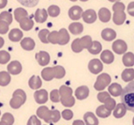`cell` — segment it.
<instances>
[{
    "label": "cell",
    "mask_w": 134,
    "mask_h": 125,
    "mask_svg": "<svg viewBox=\"0 0 134 125\" xmlns=\"http://www.w3.org/2000/svg\"><path fill=\"white\" fill-rule=\"evenodd\" d=\"M120 99L122 104L126 107L128 110L134 112V81H130L120 94Z\"/></svg>",
    "instance_id": "1"
},
{
    "label": "cell",
    "mask_w": 134,
    "mask_h": 125,
    "mask_svg": "<svg viewBox=\"0 0 134 125\" xmlns=\"http://www.w3.org/2000/svg\"><path fill=\"white\" fill-rule=\"evenodd\" d=\"M26 99H27L26 93H25L22 89H17L13 93V97H12L11 100H10V102H9L10 107H11L12 108L17 110V108H20V107L24 104Z\"/></svg>",
    "instance_id": "2"
},
{
    "label": "cell",
    "mask_w": 134,
    "mask_h": 125,
    "mask_svg": "<svg viewBox=\"0 0 134 125\" xmlns=\"http://www.w3.org/2000/svg\"><path fill=\"white\" fill-rule=\"evenodd\" d=\"M111 82V77L108 74H101L97 77V81L95 83V89L101 91V90L105 89L106 86H108Z\"/></svg>",
    "instance_id": "3"
},
{
    "label": "cell",
    "mask_w": 134,
    "mask_h": 125,
    "mask_svg": "<svg viewBox=\"0 0 134 125\" xmlns=\"http://www.w3.org/2000/svg\"><path fill=\"white\" fill-rule=\"evenodd\" d=\"M88 69L92 74H95V75L100 73L103 70L102 62L98 59H92L88 64Z\"/></svg>",
    "instance_id": "4"
},
{
    "label": "cell",
    "mask_w": 134,
    "mask_h": 125,
    "mask_svg": "<svg viewBox=\"0 0 134 125\" xmlns=\"http://www.w3.org/2000/svg\"><path fill=\"white\" fill-rule=\"evenodd\" d=\"M112 49H113V52H116L118 54H123L127 52V43L125 42L122 40H117L113 42L112 44Z\"/></svg>",
    "instance_id": "5"
},
{
    "label": "cell",
    "mask_w": 134,
    "mask_h": 125,
    "mask_svg": "<svg viewBox=\"0 0 134 125\" xmlns=\"http://www.w3.org/2000/svg\"><path fill=\"white\" fill-rule=\"evenodd\" d=\"M82 19L84 21L88 24L94 23L97 19V14L94 9H87L86 11H83L82 14Z\"/></svg>",
    "instance_id": "6"
},
{
    "label": "cell",
    "mask_w": 134,
    "mask_h": 125,
    "mask_svg": "<svg viewBox=\"0 0 134 125\" xmlns=\"http://www.w3.org/2000/svg\"><path fill=\"white\" fill-rule=\"evenodd\" d=\"M35 58L38 63H39V64L41 66H46L50 63L51 59L50 54L47 52H44V51H41V52H37L35 55Z\"/></svg>",
    "instance_id": "7"
},
{
    "label": "cell",
    "mask_w": 134,
    "mask_h": 125,
    "mask_svg": "<svg viewBox=\"0 0 134 125\" xmlns=\"http://www.w3.org/2000/svg\"><path fill=\"white\" fill-rule=\"evenodd\" d=\"M82 14H83V9L81 7L79 6H73L68 11V15L69 18L72 20H79V19L82 18Z\"/></svg>",
    "instance_id": "8"
},
{
    "label": "cell",
    "mask_w": 134,
    "mask_h": 125,
    "mask_svg": "<svg viewBox=\"0 0 134 125\" xmlns=\"http://www.w3.org/2000/svg\"><path fill=\"white\" fill-rule=\"evenodd\" d=\"M70 36L69 32L67 31L66 29L63 28L58 31V44L60 45H65L69 42Z\"/></svg>",
    "instance_id": "9"
},
{
    "label": "cell",
    "mask_w": 134,
    "mask_h": 125,
    "mask_svg": "<svg viewBox=\"0 0 134 125\" xmlns=\"http://www.w3.org/2000/svg\"><path fill=\"white\" fill-rule=\"evenodd\" d=\"M34 99L39 104H44L48 100V92L45 89H40L34 93Z\"/></svg>",
    "instance_id": "10"
},
{
    "label": "cell",
    "mask_w": 134,
    "mask_h": 125,
    "mask_svg": "<svg viewBox=\"0 0 134 125\" xmlns=\"http://www.w3.org/2000/svg\"><path fill=\"white\" fill-rule=\"evenodd\" d=\"M22 71V66L19 61H12L8 66V72L11 75H19Z\"/></svg>",
    "instance_id": "11"
},
{
    "label": "cell",
    "mask_w": 134,
    "mask_h": 125,
    "mask_svg": "<svg viewBox=\"0 0 134 125\" xmlns=\"http://www.w3.org/2000/svg\"><path fill=\"white\" fill-rule=\"evenodd\" d=\"M113 22L116 25H122L126 20V13L125 10H116L113 11Z\"/></svg>",
    "instance_id": "12"
},
{
    "label": "cell",
    "mask_w": 134,
    "mask_h": 125,
    "mask_svg": "<svg viewBox=\"0 0 134 125\" xmlns=\"http://www.w3.org/2000/svg\"><path fill=\"white\" fill-rule=\"evenodd\" d=\"M31 17H26L19 21V26H20L21 30H25V31H29V30H30L33 28L34 22H33V20H32Z\"/></svg>",
    "instance_id": "13"
},
{
    "label": "cell",
    "mask_w": 134,
    "mask_h": 125,
    "mask_svg": "<svg viewBox=\"0 0 134 125\" xmlns=\"http://www.w3.org/2000/svg\"><path fill=\"white\" fill-rule=\"evenodd\" d=\"M50 114L51 110L45 106L40 107L37 110V116L40 119H44L46 122H50Z\"/></svg>",
    "instance_id": "14"
},
{
    "label": "cell",
    "mask_w": 134,
    "mask_h": 125,
    "mask_svg": "<svg viewBox=\"0 0 134 125\" xmlns=\"http://www.w3.org/2000/svg\"><path fill=\"white\" fill-rule=\"evenodd\" d=\"M101 37H102L103 40L107 41H111L113 40L116 39L117 37V33L114 30L112 29H109V28H107V29H104L101 32Z\"/></svg>",
    "instance_id": "15"
},
{
    "label": "cell",
    "mask_w": 134,
    "mask_h": 125,
    "mask_svg": "<svg viewBox=\"0 0 134 125\" xmlns=\"http://www.w3.org/2000/svg\"><path fill=\"white\" fill-rule=\"evenodd\" d=\"M89 95V88L86 86H81L75 90V97L79 100L86 99Z\"/></svg>",
    "instance_id": "16"
},
{
    "label": "cell",
    "mask_w": 134,
    "mask_h": 125,
    "mask_svg": "<svg viewBox=\"0 0 134 125\" xmlns=\"http://www.w3.org/2000/svg\"><path fill=\"white\" fill-rule=\"evenodd\" d=\"M98 19L101 22L107 23L111 19V12L107 8H102L98 11Z\"/></svg>",
    "instance_id": "17"
},
{
    "label": "cell",
    "mask_w": 134,
    "mask_h": 125,
    "mask_svg": "<svg viewBox=\"0 0 134 125\" xmlns=\"http://www.w3.org/2000/svg\"><path fill=\"white\" fill-rule=\"evenodd\" d=\"M48 12H47L46 9H43V8H41V9H37L34 14V19H35L36 22L38 23H43L47 20V18H48Z\"/></svg>",
    "instance_id": "18"
},
{
    "label": "cell",
    "mask_w": 134,
    "mask_h": 125,
    "mask_svg": "<svg viewBox=\"0 0 134 125\" xmlns=\"http://www.w3.org/2000/svg\"><path fill=\"white\" fill-rule=\"evenodd\" d=\"M100 59L103 63H105V64H111V63H113L115 57H114V54L111 51L105 50L101 52Z\"/></svg>",
    "instance_id": "19"
},
{
    "label": "cell",
    "mask_w": 134,
    "mask_h": 125,
    "mask_svg": "<svg viewBox=\"0 0 134 125\" xmlns=\"http://www.w3.org/2000/svg\"><path fill=\"white\" fill-rule=\"evenodd\" d=\"M8 38L11 41L18 42V41H21V39L23 38V32L19 29H13L9 31Z\"/></svg>",
    "instance_id": "20"
},
{
    "label": "cell",
    "mask_w": 134,
    "mask_h": 125,
    "mask_svg": "<svg viewBox=\"0 0 134 125\" xmlns=\"http://www.w3.org/2000/svg\"><path fill=\"white\" fill-rule=\"evenodd\" d=\"M20 45L22 47V49H24L25 51H32L35 48V41L31 38L27 37L21 40Z\"/></svg>",
    "instance_id": "21"
},
{
    "label": "cell",
    "mask_w": 134,
    "mask_h": 125,
    "mask_svg": "<svg viewBox=\"0 0 134 125\" xmlns=\"http://www.w3.org/2000/svg\"><path fill=\"white\" fill-rule=\"evenodd\" d=\"M84 121L86 125H98V119L92 112H86L84 115Z\"/></svg>",
    "instance_id": "22"
},
{
    "label": "cell",
    "mask_w": 134,
    "mask_h": 125,
    "mask_svg": "<svg viewBox=\"0 0 134 125\" xmlns=\"http://www.w3.org/2000/svg\"><path fill=\"white\" fill-rule=\"evenodd\" d=\"M84 30V26L80 22H73L69 25V31L74 35H79Z\"/></svg>",
    "instance_id": "23"
},
{
    "label": "cell",
    "mask_w": 134,
    "mask_h": 125,
    "mask_svg": "<svg viewBox=\"0 0 134 125\" xmlns=\"http://www.w3.org/2000/svg\"><path fill=\"white\" fill-rule=\"evenodd\" d=\"M114 111H113V115L115 118L117 119H120L122 118L123 116L126 114V111H127V108L122 103H119V104L116 105L115 108H114Z\"/></svg>",
    "instance_id": "24"
},
{
    "label": "cell",
    "mask_w": 134,
    "mask_h": 125,
    "mask_svg": "<svg viewBox=\"0 0 134 125\" xmlns=\"http://www.w3.org/2000/svg\"><path fill=\"white\" fill-rule=\"evenodd\" d=\"M41 85H42L41 79L38 75H32L29 80V86L31 89H39L41 88Z\"/></svg>",
    "instance_id": "25"
},
{
    "label": "cell",
    "mask_w": 134,
    "mask_h": 125,
    "mask_svg": "<svg viewBox=\"0 0 134 125\" xmlns=\"http://www.w3.org/2000/svg\"><path fill=\"white\" fill-rule=\"evenodd\" d=\"M123 64L127 67H131L134 66V53L132 52H125L122 58Z\"/></svg>",
    "instance_id": "26"
},
{
    "label": "cell",
    "mask_w": 134,
    "mask_h": 125,
    "mask_svg": "<svg viewBox=\"0 0 134 125\" xmlns=\"http://www.w3.org/2000/svg\"><path fill=\"white\" fill-rule=\"evenodd\" d=\"M108 92L111 94L113 97H119L120 96L121 92H122V86L118 83H113L108 86Z\"/></svg>",
    "instance_id": "27"
},
{
    "label": "cell",
    "mask_w": 134,
    "mask_h": 125,
    "mask_svg": "<svg viewBox=\"0 0 134 125\" xmlns=\"http://www.w3.org/2000/svg\"><path fill=\"white\" fill-rule=\"evenodd\" d=\"M121 78L125 82H130L134 80V69L133 68H127L121 74Z\"/></svg>",
    "instance_id": "28"
},
{
    "label": "cell",
    "mask_w": 134,
    "mask_h": 125,
    "mask_svg": "<svg viewBox=\"0 0 134 125\" xmlns=\"http://www.w3.org/2000/svg\"><path fill=\"white\" fill-rule=\"evenodd\" d=\"M41 77L45 81H51L54 78L53 67H46L41 71Z\"/></svg>",
    "instance_id": "29"
},
{
    "label": "cell",
    "mask_w": 134,
    "mask_h": 125,
    "mask_svg": "<svg viewBox=\"0 0 134 125\" xmlns=\"http://www.w3.org/2000/svg\"><path fill=\"white\" fill-rule=\"evenodd\" d=\"M96 113L98 117L100 118H108L111 114V110H108L105 105H101L96 110Z\"/></svg>",
    "instance_id": "30"
},
{
    "label": "cell",
    "mask_w": 134,
    "mask_h": 125,
    "mask_svg": "<svg viewBox=\"0 0 134 125\" xmlns=\"http://www.w3.org/2000/svg\"><path fill=\"white\" fill-rule=\"evenodd\" d=\"M26 17H28V12H27V10H25L24 8H16L15 11H14V18H15L16 21H18V22H19L21 19H23Z\"/></svg>",
    "instance_id": "31"
},
{
    "label": "cell",
    "mask_w": 134,
    "mask_h": 125,
    "mask_svg": "<svg viewBox=\"0 0 134 125\" xmlns=\"http://www.w3.org/2000/svg\"><path fill=\"white\" fill-rule=\"evenodd\" d=\"M87 50L91 54H98L99 52L102 51V45H101V43L99 42V41H92L91 46H90Z\"/></svg>",
    "instance_id": "32"
},
{
    "label": "cell",
    "mask_w": 134,
    "mask_h": 125,
    "mask_svg": "<svg viewBox=\"0 0 134 125\" xmlns=\"http://www.w3.org/2000/svg\"><path fill=\"white\" fill-rule=\"evenodd\" d=\"M11 81V77H10V74L8 72L2 71L0 72V86H6Z\"/></svg>",
    "instance_id": "33"
},
{
    "label": "cell",
    "mask_w": 134,
    "mask_h": 125,
    "mask_svg": "<svg viewBox=\"0 0 134 125\" xmlns=\"http://www.w3.org/2000/svg\"><path fill=\"white\" fill-rule=\"evenodd\" d=\"M60 101L64 107H73L75 103V99L73 96H68V97H60Z\"/></svg>",
    "instance_id": "34"
},
{
    "label": "cell",
    "mask_w": 134,
    "mask_h": 125,
    "mask_svg": "<svg viewBox=\"0 0 134 125\" xmlns=\"http://www.w3.org/2000/svg\"><path fill=\"white\" fill-rule=\"evenodd\" d=\"M47 12H48V15L50 16V17L56 18V17H58V16L60 15L61 9H60L59 7L56 6V5H52V6H50L48 8V10H47Z\"/></svg>",
    "instance_id": "35"
},
{
    "label": "cell",
    "mask_w": 134,
    "mask_h": 125,
    "mask_svg": "<svg viewBox=\"0 0 134 125\" xmlns=\"http://www.w3.org/2000/svg\"><path fill=\"white\" fill-rule=\"evenodd\" d=\"M54 71V78L61 79L63 77H64L65 75V69L61 66H57L53 67Z\"/></svg>",
    "instance_id": "36"
},
{
    "label": "cell",
    "mask_w": 134,
    "mask_h": 125,
    "mask_svg": "<svg viewBox=\"0 0 134 125\" xmlns=\"http://www.w3.org/2000/svg\"><path fill=\"white\" fill-rule=\"evenodd\" d=\"M92 38L89 35L84 36V37L80 38V44L83 49H88L92 44Z\"/></svg>",
    "instance_id": "37"
},
{
    "label": "cell",
    "mask_w": 134,
    "mask_h": 125,
    "mask_svg": "<svg viewBox=\"0 0 134 125\" xmlns=\"http://www.w3.org/2000/svg\"><path fill=\"white\" fill-rule=\"evenodd\" d=\"M59 94H60V97H68V96H72L73 94V90L70 86H62L59 88Z\"/></svg>",
    "instance_id": "38"
},
{
    "label": "cell",
    "mask_w": 134,
    "mask_h": 125,
    "mask_svg": "<svg viewBox=\"0 0 134 125\" xmlns=\"http://www.w3.org/2000/svg\"><path fill=\"white\" fill-rule=\"evenodd\" d=\"M0 20L6 21L8 24H11L12 21H13V17H12L11 13L8 11H3L0 13Z\"/></svg>",
    "instance_id": "39"
},
{
    "label": "cell",
    "mask_w": 134,
    "mask_h": 125,
    "mask_svg": "<svg viewBox=\"0 0 134 125\" xmlns=\"http://www.w3.org/2000/svg\"><path fill=\"white\" fill-rule=\"evenodd\" d=\"M49 33H50V31H49L47 29H43V30H40L39 31V34H38V36H39V39L41 40V42L43 43H49V41H48V35Z\"/></svg>",
    "instance_id": "40"
},
{
    "label": "cell",
    "mask_w": 134,
    "mask_h": 125,
    "mask_svg": "<svg viewBox=\"0 0 134 125\" xmlns=\"http://www.w3.org/2000/svg\"><path fill=\"white\" fill-rule=\"evenodd\" d=\"M1 121H5L8 125H13L14 121H15V119H14L13 115H12L11 113L7 112V113L3 114L2 118H1Z\"/></svg>",
    "instance_id": "41"
},
{
    "label": "cell",
    "mask_w": 134,
    "mask_h": 125,
    "mask_svg": "<svg viewBox=\"0 0 134 125\" xmlns=\"http://www.w3.org/2000/svg\"><path fill=\"white\" fill-rule=\"evenodd\" d=\"M40 0H18V2L20 3L22 6L28 7V8H33L37 6Z\"/></svg>",
    "instance_id": "42"
},
{
    "label": "cell",
    "mask_w": 134,
    "mask_h": 125,
    "mask_svg": "<svg viewBox=\"0 0 134 125\" xmlns=\"http://www.w3.org/2000/svg\"><path fill=\"white\" fill-rule=\"evenodd\" d=\"M10 60V54L7 51H0V64H5Z\"/></svg>",
    "instance_id": "43"
},
{
    "label": "cell",
    "mask_w": 134,
    "mask_h": 125,
    "mask_svg": "<svg viewBox=\"0 0 134 125\" xmlns=\"http://www.w3.org/2000/svg\"><path fill=\"white\" fill-rule=\"evenodd\" d=\"M61 119V113H60L58 110H51V114H50V122H57L60 121Z\"/></svg>",
    "instance_id": "44"
},
{
    "label": "cell",
    "mask_w": 134,
    "mask_h": 125,
    "mask_svg": "<svg viewBox=\"0 0 134 125\" xmlns=\"http://www.w3.org/2000/svg\"><path fill=\"white\" fill-rule=\"evenodd\" d=\"M103 103H104L105 106H106L107 108H108V110H113L114 108H115L116 105H117V104H116V101L114 100L111 97H108V99H106Z\"/></svg>",
    "instance_id": "45"
},
{
    "label": "cell",
    "mask_w": 134,
    "mask_h": 125,
    "mask_svg": "<svg viewBox=\"0 0 134 125\" xmlns=\"http://www.w3.org/2000/svg\"><path fill=\"white\" fill-rule=\"evenodd\" d=\"M72 50L75 52H81L83 51V48L80 44V39H75L72 42Z\"/></svg>",
    "instance_id": "46"
},
{
    "label": "cell",
    "mask_w": 134,
    "mask_h": 125,
    "mask_svg": "<svg viewBox=\"0 0 134 125\" xmlns=\"http://www.w3.org/2000/svg\"><path fill=\"white\" fill-rule=\"evenodd\" d=\"M48 41L52 44H58V31H51L48 35Z\"/></svg>",
    "instance_id": "47"
},
{
    "label": "cell",
    "mask_w": 134,
    "mask_h": 125,
    "mask_svg": "<svg viewBox=\"0 0 134 125\" xmlns=\"http://www.w3.org/2000/svg\"><path fill=\"white\" fill-rule=\"evenodd\" d=\"M9 30V24L6 21L0 20V34H6Z\"/></svg>",
    "instance_id": "48"
},
{
    "label": "cell",
    "mask_w": 134,
    "mask_h": 125,
    "mask_svg": "<svg viewBox=\"0 0 134 125\" xmlns=\"http://www.w3.org/2000/svg\"><path fill=\"white\" fill-rule=\"evenodd\" d=\"M51 100L52 102H59L60 101V94H59V90L57 89H53L51 92Z\"/></svg>",
    "instance_id": "49"
},
{
    "label": "cell",
    "mask_w": 134,
    "mask_h": 125,
    "mask_svg": "<svg viewBox=\"0 0 134 125\" xmlns=\"http://www.w3.org/2000/svg\"><path fill=\"white\" fill-rule=\"evenodd\" d=\"M27 125H41V119L39 118H37V116H31L30 118V119L28 121Z\"/></svg>",
    "instance_id": "50"
},
{
    "label": "cell",
    "mask_w": 134,
    "mask_h": 125,
    "mask_svg": "<svg viewBox=\"0 0 134 125\" xmlns=\"http://www.w3.org/2000/svg\"><path fill=\"white\" fill-rule=\"evenodd\" d=\"M62 116H63V119H66V121H70V119L73 118L74 113H73V111L70 110H64L62 112Z\"/></svg>",
    "instance_id": "51"
},
{
    "label": "cell",
    "mask_w": 134,
    "mask_h": 125,
    "mask_svg": "<svg viewBox=\"0 0 134 125\" xmlns=\"http://www.w3.org/2000/svg\"><path fill=\"white\" fill-rule=\"evenodd\" d=\"M112 9H113V11H116V10H125V5L123 3L117 1L113 5V7H112Z\"/></svg>",
    "instance_id": "52"
},
{
    "label": "cell",
    "mask_w": 134,
    "mask_h": 125,
    "mask_svg": "<svg viewBox=\"0 0 134 125\" xmlns=\"http://www.w3.org/2000/svg\"><path fill=\"white\" fill-rule=\"evenodd\" d=\"M108 97H110L109 96V93H108V92H100V93L97 95V99H98L100 102H104L105 99H108Z\"/></svg>",
    "instance_id": "53"
},
{
    "label": "cell",
    "mask_w": 134,
    "mask_h": 125,
    "mask_svg": "<svg viewBox=\"0 0 134 125\" xmlns=\"http://www.w3.org/2000/svg\"><path fill=\"white\" fill-rule=\"evenodd\" d=\"M128 14L131 17H134V2H130L128 5Z\"/></svg>",
    "instance_id": "54"
},
{
    "label": "cell",
    "mask_w": 134,
    "mask_h": 125,
    "mask_svg": "<svg viewBox=\"0 0 134 125\" xmlns=\"http://www.w3.org/2000/svg\"><path fill=\"white\" fill-rule=\"evenodd\" d=\"M8 4V0H0V9L4 8Z\"/></svg>",
    "instance_id": "55"
},
{
    "label": "cell",
    "mask_w": 134,
    "mask_h": 125,
    "mask_svg": "<svg viewBox=\"0 0 134 125\" xmlns=\"http://www.w3.org/2000/svg\"><path fill=\"white\" fill-rule=\"evenodd\" d=\"M73 125H86V123L81 119H76V121H74Z\"/></svg>",
    "instance_id": "56"
},
{
    "label": "cell",
    "mask_w": 134,
    "mask_h": 125,
    "mask_svg": "<svg viewBox=\"0 0 134 125\" xmlns=\"http://www.w3.org/2000/svg\"><path fill=\"white\" fill-rule=\"evenodd\" d=\"M4 43H5V41L2 37H0V48H2L4 46Z\"/></svg>",
    "instance_id": "57"
},
{
    "label": "cell",
    "mask_w": 134,
    "mask_h": 125,
    "mask_svg": "<svg viewBox=\"0 0 134 125\" xmlns=\"http://www.w3.org/2000/svg\"><path fill=\"white\" fill-rule=\"evenodd\" d=\"M0 125H8V124H7V123L5 122V121H0Z\"/></svg>",
    "instance_id": "58"
},
{
    "label": "cell",
    "mask_w": 134,
    "mask_h": 125,
    "mask_svg": "<svg viewBox=\"0 0 134 125\" xmlns=\"http://www.w3.org/2000/svg\"><path fill=\"white\" fill-rule=\"evenodd\" d=\"M108 1H109V2H117V1H120V0H108Z\"/></svg>",
    "instance_id": "59"
},
{
    "label": "cell",
    "mask_w": 134,
    "mask_h": 125,
    "mask_svg": "<svg viewBox=\"0 0 134 125\" xmlns=\"http://www.w3.org/2000/svg\"><path fill=\"white\" fill-rule=\"evenodd\" d=\"M81 2H86V1H88V0H80Z\"/></svg>",
    "instance_id": "60"
},
{
    "label": "cell",
    "mask_w": 134,
    "mask_h": 125,
    "mask_svg": "<svg viewBox=\"0 0 134 125\" xmlns=\"http://www.w3.org/2000/svg\"><path fill=\"white\" fill-rule=\"evenodd\" d=\"M70 1H72V2H75V1H77V0H70Z\"/></svg>",
    "instance_id": "61"
},
{
    "label": "cell",
    "mask_w": 134,
    "mask_h": 125,
    "mask_svg": "<svg viewBox=\"0 0 134 125\" xmlns=\"http://www.w3.org/2000/svg\"><path fill=\"white\" fill-rule=\"evenodd\" d=\"M132 123H133V125H134V118H133V119H132Z\"/></svg>",
    "instance_id": "62"
},
{
    "label": "cell",
    "mask_w": 134,
    "mask_h": 125,
    "mask_svg": "<svg viewBox=\"0 0 134 125\" xmlns=\"http://www.w3.org/2000/svg\"><path fill=\"white\" fill-rule=\"evenodd\" d=\"M0 115H1V111H0Z\"/></svg>",
    "instance_id": "63"
}]
</instances>
